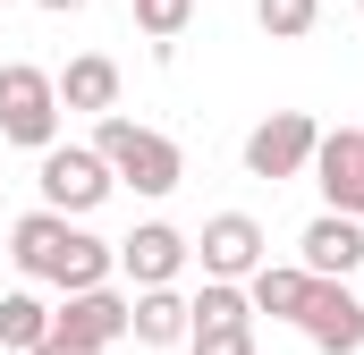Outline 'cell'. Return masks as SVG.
Instances as JSON below:
<instances>
[{
  "label": "cell",
  "instance_id": "1",
  "mask_svg": "<svg viewBox=\"0 0 364 355\" xmlns=\"http://www.w3.org/2000/svg\"><path fill=\"white\" fill-rule=\"evenodd\" d=\"M9 254H17L26 279H51L60 296H68V288H102V279L119 271V246L85 237V229H77L68 212H51V203H43V212H26V220L9 229Z\"/></svg>",
  "mask_w": 364,
  "mask_h": 355
},
{
  "label": "cell",
  "instance_id": "2",
  "mask_svg": "<svg viewBox=\"0 0 364 355\" xmlns=\"http://www.w3.org/2000/svg\"><path fill=\"white\" fill-rule=\"evenodd\" d=\"M93 153L110 161V178H119V186H136V195H178V178H186L178 144H170L161 127L110 119V110H102V127H93Z\"/></svg>",
  "mask_w": 364,
  "mask_h": 355
},
{
  "label": "cell",
  "instance_id": "3",
  "mask_svg": "<svg viewBox=\"0 0 364 355\" xmlns=\"http://www.w3.org/2000/svg\"><path fill=\"white\" fill-rule=\"evenodd\" d=\"M0 136L26 144V153L60 144V77H51V68L0 60Z\"/></svg>",
  "mask_w": 364,
  "mask_h": 355
},
{
  "label": "cell",
  "instance_id": "4",
  "mask_svg": "<svg viewBox=\"0 0 364 355\" xmlns=\"http://www.w3.org/2000/svg\"><path fill=\"white\" fill-rule=\"evenodd\" d=\"M34 178H43V203L68 212V220L93 212V203H110V186H119L93 144H43V170H34Z\"/></svg>",
  "mask_w": 364,
  "mask_h": 355
},
{
  "label": "cell",
  "instance_id": "5",
  "mask_svg": "<svg viewBox=\"0 0 364 355\" xmlns=\"http://www.w3.org/2000/svg\"><path fill=\"white\" fill-rule=\"evenodd\" d=\"M51 339L68 355H102V347H119L127 339V296L102 279V288H68V305L51 313Z\"/></svg>",
  "mask_w": 364,
  "mask_h": 355
},
{
  "label": "cell",
  "instance_id": "6",
  "mask_svg": "<svg viewBox=\"0 0 364 355\" xmlns=\"http://www.w3.org/2000/svg\"><path fill=\"white\" fill-rule=\"evenodd\" d=\"M296 330H305L322 355H356L364 347V288H348V279H314L305 305H296Z\"/></svg>",
  "mask_w": 364,
  "mask_h": 355
},
{
  "label": "cell",
  "instance_id": "7",
  "mask_svg": "<svg viewBox=\"0 0 364 355\" xmlns=\"http://www.w3.org/2000/svg\"><path fill=\"white\" fill-rule=\"evenodd\" d=\"M314 144H322V127H314V110H272L255 136H246V178H305L314 161Z\"/></svg>",
  "mask_w": 364,
  "mask_h": 355
},
{
  "label": "cell",
  "instance_id": "8",
  "mask_svg": "<svg viewBox=\"0 0 364 355\" xmlns=\"http://www.w3.org/2000/svg\"><path fill=\"white\" fill-rule=\"evenodd\" d=\"M305 170H314L331 212H356L364 220V127H322V144H314Z\"/></svg>",
  "mask_w": 364,
  "mask_h": 355
},
{
  "label": "cell",
  "instance_id": "9",
  "mask_svg": "<svg viewBox=\"0 0 364 355\" xmlns=\"http://www.w3.org/2000/svg\"><path fill=\"white\" fill-rule=\"evenodd\" d=\"M195 263H203V279H246V271L263 263V220H246V212H212L203 237H195Z\"/></svg>",
  "mask_w": 364,
  "mask_h": 355
},
{
  "label": "cell",
  "instance_id": "10",
  "mask_svg": "<svg viewBox=\"0 0 364 355\" xmlns=\"http://www.w3.org/2000/svg\"><path fill=\"white\" fill-rule=\"evenodd\" d=\"M296 263L314 271V279H348V271H364V220H356V212H322V220H305Z\"/></svg>",
  "mask_w": 364,
  "mask_h": 355
},
{
  "label": "cell",
  "instance_id": "11",
  "mask_svg": "<svg viewBox=\"0 0 364 355\" xmlns=\"http://www.w3.org/2000/svg\"><path fill=\"white\" fill-rule=\"evenodd\" d=\"M186 254H195V246H186L170 220H144L136 237H119V271H127L136 288H161V279H178V271H186Z\"/></svg>",
  "mask_w": 364,
  "mask_h": 355
},
{
  "label": "cell",
  "instance_id": "12",
  "mask_svg": "<svg viewBox=\"0 0 364 355\" xmlns=\"http://www.w3.org/2000/svg\"><path fill=\"white\" fill-rule=\"evenodd\" d=\"M127 330L144 339V347H178L186 330H195V313H186V296L161 279V288H136L127 296Z\"/></svg>",
  "mask_w": 364,
  "mask_h": 355
},
{
  "label": "cell",
  "instance_id": "13",
  "mask_svg": "<svg viewBox=\"0 0 364 355\" xmlns=\"http://www.w3.org/2000/svg\"><path fill=\"white\" fill-rule=\"evenodd\" d=\"M60 110H119V60L77 51V60L60 68Z\"/></svg>",
  "mask_w": 364,
  "mask_h": 355
},
{
  "label": "cell",
  "instance_id": "14",
  "mask_svg": "<svg viewBox=\"0 0 364 355\" xmlns=\"http://www.w3.org/2000/svg\"><path fill=\"white\" fill-rule=\"evenodd\" d=\"M305 288H314L305 263H255V271H246V296H255V313H272V322H296Z\"/></svg>",
  "mask_w": 364,
  "mask_h": 355
},
{
  "label": "cell",
  "instance_id": "15",
  "mask_svg": "<svg viewBox=\"0 0 364 355\" xmlns=\"http://www.w3.org/2000/svg\"><path fill=\"white\" fill-rule=\"evenodd\" d=\"M43 339H51V305L34 288H9L0 296V355H26V347H43Z\"/></svg>",
  "mask_w": 364,
  "mask_h": 355
},
{
  "label": "cell",
  "instance_id": "16",
  "mask_svg": "<svg viewBox=\"0 0 364 355\" xmlns=\"http://www.w3.org/2000/svg\"><path fill=\"white\" fill-rule=\"evenodd\" d=\"M186 313H195V330H237V322H255V296H246V279H203V296H186Z\"/></svg>",
  "mask_w": 364,
  "mask_h": 355
},
{
  "label": "cell",
  "instance_id": "17",
  "mask_svg": "<svg viewBox=\"0 0 364 355\" xmlns=\"http://www.w3.org/2000/svg\"><path fill=\"white\" fill-rule=\"evenodd\" d=\"M314 17H322V0H255V26H263L272 43H305Z\"/></svg>",
  "mask_w": 364,
  "mask_h": 355
},
{
  "label": "cell",
  "instance_id": "18",
  "mask_svg": "<svg viewBox=\"0 0 364 355\" xmlns=\"http://www.w3.org/2000/svg\"><path fill=\"white\" fill-rule=\"evenodd\" d=\"M186 17H195V0H136V26L153 34V51L170 60V43L186 34Z\"/></svg>",
  "mask_w": 364,
  "mask_h": 355
},
{
  "label": "cell",
  "instance_id": "19",
  "mask_svg": "<svg viewBox=\"0 0 364 355\" xmlns=\"http://www.w3.org/2000/svg\"><path fill=\"white\" fill-rule=\"evenodd\" d=\"M186 347L195 355H255V322H237V330H186Z\"/></svg>",
  "mask_w": 364,
  "mask_h": 355
},
{
  "label": "cell",
  "instance_id": "20",
  "mask_svg": "<svg viewBox=\"0 0 364 355\" xmlns=\"http://www.w3.org/2000/svg\"><path fill=\"white\" fill-rule=\"evenodd\" d=\"M34 9H51V17H77V9H85V0H34Z\"/></svg>",
  "mask_w": 364,
  "mask_h": 355
},
{
  "label": "cell",
  "instance_id": "21",
  "mask_svg": "<svg viewBox=\"0 0 364 355\" xmlns=\"http://www.w3.org/2000/svg\"><path fill=\"white\" fill-rule=\"evenodd\" d=\"M26 355H68V347H60V339H43V347H26Z\"/></svg>",
  "mask_w": 364,
  "mask_h": 355
},
{
  "label": "cell",
  "instance_id": "22",
  "mask_svg": "<svg viewBox=\"0 0 364 355\" xmlns=\"http://www.w3.org/2000/svg\"><path fill=\"white\" fill-rule=\"evenodd\" d=\"M356 17H364V0H356Z\"/></svg>",
  "mask_w": 364,
  "mask_h": 355
}]
</instances>
